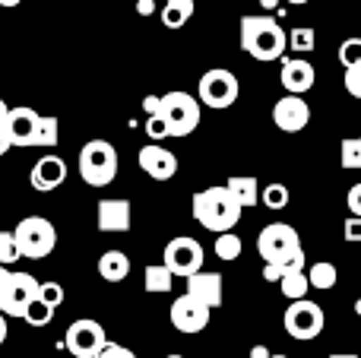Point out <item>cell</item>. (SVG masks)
<instances>
[{
  "instance_id": "bcb514c9",
  "label": "cell",
  "mask_w": 361,
  "mask_h": 358,
  "mask_svg": "<svg viewBox=\"0 0 361 358\" xmlns=\"http://www.w3.org/2000/svg\"><path fill=\"white\" fill-rule=\"evenodd\" d=\"M10 152V140H6V133L0 130V156H6Z\"/></svg>"
},
{
  "instance_id": "277c9868",
  "label": "cell",
  "mask_w": 361,
  "mask_h": 358,
  "mask_svg": "<svg viewBox=\"0 0 361 358\" xmlns=\"http://www.w3.org/2000/svg\"><path fill=\"white\" fill-rule=\"evenodd\" d=\"M121 159L108 140H89L80 149V178L89 187H108L118 178Z\"/></svg>"
},
{
  "instance_id": "4316f807",
  "label": "cell",
  "mask_w": 361,
  "mask_h": 358,
  "mask_svg": "<svg viewBox=\"0 0 361 358\" xmlns=\"http://www.w3.org/2000/svg\"><path fill=\"white\" fill-rule=\"evenodd\" d=\"M288 200H292V194H288V187L286 184H267V187H260V203L267 209H286L288 206Z\"/></svg>"
},
{
  "instance_id": "d590c367",
  "label": "cell",
  "mask_w": 361,
  "mask_h": 358,
  "mask_svg": "<svg viewBox=\"0 0 361 358\" xmlns=\"http://www.w3.org/2000/svg\"><path fill=\"white\" fill-rule=\"evenodd\" d=\"M146 133H149V140H165L169 137V127H165L162 114H149V118H146Z\"/></svg>"
},
{
  "instance_id": "3957f363",
  "label": "cell",
  "mask_w": 361,
  "mask_h": 358,
  "mask_svg": "<svg viewBox=\"0 0 361 358\" xmlns=\"http://www.w3.org/2000/svg\"><path fill=\"white\" fill-rule=\"evenodd\" d=\"M241 48L254 61H282L286 57V29L273 16H241Z\"/></svg>"
},
{
  "instance_id": "f546056e",
  "label": "cell",
  "mask_w": 361,
  "mask_h": 358,
  "mask_svg": "<svg viewBox=\"0 0 361 358\" xmlns=\"http://www.w3.org/2000/svg\"><path fill=\"white\" fill-rule=\"evenodd\" d=\"M23 321L25 323H32V327H48L51 321H54V308H48V304H42L35 298V302L25 308V314H23Z\"/></svg>"
},
{
  "instance_id": "f5cc1de1",
  "label": "cell",
  "mask_w": 361,
  "mask_h": 358,
  "mask_svg": "<svg viewBox=\"0 0 361 358\" xmlns=\"http://www.w3.org/2000/svg\"><path fill=\"white\" fill-rule=\"evenodd\" d=\"M355 314L361 317V298H358V302H355Z\"/></svg>"
},
{
  "instance_id": "5bb4252c",
  "label": "cell",
  "mask_w": 361,
  "mask_h": 358,
  "mask_svg": "<svg viewBox=\"0 0 361 358\" xmlns=\"http://www.w3.org/2000/svg\"><path fill=\"white\" fill-rule=\"evenodd\" d=\"M140 168L152 178V181H171L178 175V156L159 143H149L140 149Z\"/></svg>"
},
{
  "instance_id": "4fadbf2b",
  "label": "cell",
  "mask_w": 361,
  "mask_h": 358,
  "mask_svg": "<svg viewBox=\"0 0 361 358\" xmlns=\"http://www.w3.org/2000/svg\"><path fill=\"white\" fill-rule=\"evenodd\" d=\"M273 121L282 133H301L311 121V108L301 95H282L273 108Z\"/></svg>"
},
{
  "instance_id": "8992f818",
  "label": "cell",
  "mask_w": 361,
  "mask_h": 358,
  "mask_svg": "<svg viewBox=\"0 0 361 358\" xmlns=\"http://www.w3.org/2000/svg\"><path fill=\"white\" fill-rule=\"evenodd\" d=\"M200 101L193 99L190 92H180V89H175V92H165L162 95V121H165V127H169V137H178V140H184V137H190L193 130L200 127Z\"/></svg>"
},
{
  "instance_id": "816d5d0a",
  "label": "cell",
  "mask_w": 361,
  "mask_h": 358,
  "mask_svg": "<svg viewBox=\"0 0 361 358\" xmlns=\"http://www.w3.org/2000/svg\"><path fill=\"white\" fill-rule=\"evenodd\" d=\"M286 4H292V6H301V4H307V0H286Z\"/></svg>"
},
{
  "instance_id": "7a4b0ae2",
  "label": "cell",
  "mask_w": 361,
  "mask_h": 358,
  "mask_svg": "<svg viewBox=\"0 0 361 358\" xmlns=\"http://www.w3.org/2000/svg\"><path fill=\"white\" fill-rule=\"evenodd\" d=\"M190 213L206 232L222 235L231 232L241 219V206L235 203V197L225 190V184H212V187H203L193 194L190 200Z\"/></svg>"
},
{
  "instance_id": "cb8c5ba5",
  "label": "cell",
  "mask_w": 361,
  "mask_h": 358,
  "mask_svg": "<svg viewBox=\"0 0 361 358\" xmlns=\"http://www.w3.org/2000/svg\"><path fill=\"white\" fill-rule=\"evenodd\" d=\"M305 276H307V285H311V289L330 292L333 285H336L339 273H336V264H330V260H320V264H314L311 270L305 273Z\"/></svg>"
},
{
  "instance_id": "b9f144b4",
  "label": "cell",
  "mask_w": 361,
  "mask_h": 358,
  "mask_svg": "<svg viewBox=\"0 0 361 358\" xmlns=\"http://www.w3.org/2000/svg\"><path fill=\"white\" fill-rule=\"evenodd\" d=\"M137 13L140 16H152L156 13V0H137Z\"/></svg>"
},
{
  "instance_id": "e575fe53",
  "label": "cell",
  "mask_w": 361,
  "mask_h": 358,
  "mask_svg": "<svg viewBox=\"0 0 361 358\" xmlns=\"http://www.w3.org/2000/svg\"><path fill=\"white\" fill-rule=\"evenodd\" d=\"M345 92H349L352 99H361V63L345 70Z\"/></svg>"
},
{
  "instance_id": "c3c4849f",
  "label": "cell",
  "mask_w": 361,
  "mask_h": 358,
  "mask_svg": "<svg viewBox=\"0 0 361 358\" xmlns=\"http://www.w3.org/2000/svg\"><path fill=\"white\" fill-rule=\"evenodd\" d=\"M257 4H260L263 10H276V6H279V0H257Z\"/></svg>"
},
{
  "instance_id": "d4e9b609",
  "label": "cell",
  "mask_w": 361,
  "mask_h": 358,
  "mask_svg": "<svg viewBox=\"0 0 361 358\" xmlns=\"http://www.w3.org/2000/svg\"><path fill=\"white\" fill-rule=\"evenodd\" d=\"M57 140H61V127H57V118H51V114L38 118V127H35V137H32V146H42V149H54Z\"/></svg>"
},
{
  "instance_id": "9a60e30c",
  "label": "cell",
  "mask_w": 361,
  "mask_h": 358,
  "mask_svg": "<svg viewBox=\"0 0 361 358\" xmlns=\"http://www.w3.org/2000/svg\"><path fill=\"white\" fill-rule=\"evenodd\" d=\"M187 295L193 298V302H200L203 308H222L225 302V289H222V276L219 273H193V276H187Z\"/></svg>"
},
{
  "instance_id": "ab89813d",
  "label": "cell",
  "mask_w": 361,
  "mask_h": 358,
  "mask_svg": "<svg viewBox=\"0 0 361 358\" xmlns=\"http://www.w3.org/2000/svg\"><path fill=\"white\" fill-rule=\"evenodd\" d=\"M143 108H146V114H159L162 111V95H146Z\"/></svg>"
},
{
  "instance_id": "74e56055",
  "label": "cell",
  "mask_w": 361,
  "mask_h": 358,
  "mask_svg": "<svg viewBox=\"0 0 361 358\" xmlns=\"http://www.w3.org/2000/svg\"><path fill=\"white\" fill-rule=\"evenodd\" d=\"M95 358H137L127 346H121V342H105V349H102Z\"/></svg>"
},
{
  "instance_id": "484cf974",
  "label": "cell",
  "mask_w": 361,
  "mask_h": 358,
  "mask_svg": "<svg viewBox=\"0 0 361 358\" xmlns=\"http://www.w3.org/2000/svg\"><path fill=\"white\" fill-rule=\"evenodd\" d=\"M279 292L288 298V302H301V298H307L311 285H307L305 273H286V276L279 279Z\"/></svg>"
},
{
  "instance_id": "30bf717a",
  "label": "cell",
  "mask_w": 361,
  "mask_h": 358,
  "mask_svg": "<svg viewBox=\"0 0 361 358\" xmlns=\"http://www.w3.org/2000/svg\"><path fill=\"white\" fill-rule=\"evenodd\" d=\"M108 336H105V327L92 317H82V321H73L63 333V346L73 358H95L105 349Z\"/></svg>"
},
{
  "instance_id": "681fc988",
  "label": "cell",
  "mask_w": 361,
  "mask_h": 358,
  "mask_svg": "<svg viewBox=\"0 0 361 358\" xmlns=\"http://www.w3.org/2000/svg\"><path fill=\"white\" fill-rule=\"evenodd\" d=\"M23 4V0H0V6H6V10H10V6H19Z\"/></svg>"
},
{
  "instance_id": "836d02e7",
  "label": "cell",
  "mask_w": 361,
  "mask_h": 358,
  "mask_svg": "<svg viewBox=\"0 0 361 358\" xmlns=\"http://www.w3.org/2000/svg\"><path fill=\"white\" fill-rule=\"evenodd\" d=\"M16 260L19 254H16V245H13V232H0V266H10Z\"/></svg>"
},
{
  "instance_id": "f1b7e54d",
  "label": "cell",
  "mask_w": 361,
  "mask_h": 358,
  "mask_svg": "<svg viewBox=\"0 0 361 358\" xmlns=\"http://www.w3.org/2000/svg\"><path fill=\"white\" fill-rule=\"evenodd\" d=\"M216 257L219 260H238L241 257V238L235 232L216 235Z\"/></svg>"
},
{
  "instance_id": "ba28073f",
  "label": "cell",
  "mask_w": 361,
  "mask_h": 358,
  "mask_svg": "<svg viewBox=\"0 0 361 358\" xmlns=\"http://www.w3.org/2000/svg\"><path fill=\"white\" fill-rule=\"evenodd\" d=\"M282 327H286V333L292 336V340L311 342V340H317V336L324 333L326 314H324V308H320L317 302H307V298H301V302H292L286 308Z\"/></svg>"
},
{
  "instance_id": "7bdbcfd3",
  "label": "cell",
  "mask_w": 361,
  "mask_h": 358,
  "mask_svg": "<svg viewBox=\"0 0 361 358\" xmlns=\"http://www.w3.org/2000/svg\"><path fill=\"white\" fill-rule=\"evenodd\" d=\"M6 283H10V270L0 266V304H4V295H6Z\"/></svg>"
},
{
  "instance_id": "9c48e42d",
  "label": "cell",
  "mask_w": 361,
  "mask_h": 358,
  "mask_svg": "<svg viewBox=\"0 0 361 358\" xmlns=\"http://www.w3.org/2000/svg\"><path fill=\"white\" fill-rule=\"evenodd\" d=\"M203 245H200L197 238H190V235H178V238H171L169 245H165V270L171 273V276H193V273L203 270Z\"/></svg>"
},
{
  "instance_id": "f35d334b",
  "label": "cell",
  "mask_w": 361,
  "mask_h": 358,
  "mask_svg": "<svg viewBox=\"0 0 361 358\" xmlns=\"http://www.w3.org/2000/svg\"><path fill=\"white\" fill-rule=\"evenodd\" d=\"M345 206H349V213L355 216V219H361V184H352V187H349Z\"/></svg>"
},
{
  "instance_id": "ffe728a7",
  "label": "cell",
  "mask_w": 361,
  "mask_h": 358,
  "mask_svg": "<svg viewBox=\"0 0 361 358\" xmlns=\"http://www.w3.org/2000/svg\"><path fill=\"white\" fill-rule=\"evenodd\" d=\"M99 276L105 279V283H124L127 276H130V257H127L124 251H105L99 257Z\"/></svg>"
},
{
  "instance_id": "60d3db41",
  "label": "cell",
  "mask_w": 361,
  "mask_h": 358,
  "mask_svg": "<svg viewBox=\"0 0 361 358\" xmlns=\"http://www.w3.org/2000/svg\"><path fill=\"white\" fill-rule=\"evenodd\" d=\"M282 276H286V273H282L279 266H273V264H263V279H267V283H279Z\"/></svg>"
},
{
  "instance_id": "d6986e66",
  "label": "cell",
  "mask_w": 361,
  "mask_h": 358,
  "mask_svg": "<svg viewBox=\"0 0 361 358\" xmlns=\"http://www.w3.org/2000/svg\"><path fill=\"white\" fill-rule=\"evenodd\" d=\"M38 118L42 114L32 111V108L19 105V108H10V114H6V140H10V146H32V137H35V127H38Z\"/></svg>"
},
{
  "instance_id": "8d00e7d4",
  "label": "cell",
  "mask_w": 361,
  "mask_h": 358,
  "mask_svg": "<svg viewBox=\"0 0 361 358\" xmlns=\"http://www.w3.org/2000/svg\"><path fill=\"white\" fill-rule=\"evenodd\" d=\"M343 238L349 241V245H361V219L352 216V219L343 222Z\"/></svg>"
},
{
  "instance_id": "db71d44e",
  "label": "cell",
  "mask_w": 361,
  "mask_h": 358,
  "mask_svg": "<svg viewBox=\"0 0 361 358\" xmlns=\"http://www.w3.org/2000/svg\"><path fill=\"white\" fill-rule=\"evenodd\" d=\"M165 358H184V355H165Z\"/></svg>"
},
{
  "instance_id": "83f0119b",
  "label": "cell",
  "mask_w": 361,
  "mask_h": 358,
  "mask_svg": "<svg viewBox=\"0 0 361 358\" xmlns=\"http://www.w3.org/2000/svg\"><path fill=\"white\" fill-rule=\"evenodd\" d=\"M314 44H317V35H314V29L311 25H298V29H292V32H286V51L292 48V51H314Z\"/></svg>"
},
{
  "instance_id": "5b68a950",
  "label": "cell",
  "mask_w": 361,
  "mask_h": 358,
  "mask_svg": "<svg viewBox=\"0 0 361 358\" xmlns=\"http://www.w3.org/2000/svg\"><path fill=\"white\" fill-rule=\"evenodd\" d=\"M13 245H16L19 257L44 260L57 245V228L44 216H25L16 228H13Z\"/></svg>"
},
{
  "instance_id": "52a82bcc",
  "label": "cell",
  "mask_w": 361,
  "mask_h": 358,
  "mask_svg": "<svg viewBox=\"0 0 361 358\" xmlns=\"http://www.w3.org/2000/svg\"><path fill=\"white\" fill-rule=\"evenodd\" d=\"M241 95V82L231 70L225 67H212L200 76V86H197V101L206 108H216V111H225L231 108Z\"/></svg>"
},
{
  "instance_id": "7dc6e473",
  "label": "cell",
  "mask_w": 361,
  "mask_h": 358,
  "mask_svg": "<svg viewBox=\"0 0 361 358\" xmlns=\"http://www.w3.org/2000/svg\"><path fill=\"white\" fill-rule=\"evenodd\" d=\"M6 333H10V330H6V317L0 314V346H4V342H6Z\"/></svg>"
},
{
  "instance_id": "ac0fdd59",
  "label": "cell",
  "mask_w": 361,
  "mask_h": 358,
  "mask_svg": "<svg viewBox=\"0 0 361 358\" xmlns=\"http://www.w3.org/2000/svg\"><path fill=\"white\" fill-rule=\"evenodd\" d=\"M29 181L38 194H51V190H57L63 181H67V162H63L61 156H42L35 165H32Z\"/></svg>"
},
{
  "instance_id": "603a6c76",
  "label": "cell",
  "mask_w": 361,
  "mask_h": 358,
  "mask_svg": "<svg viewBox=\"0 0 361 358\" xmlns=\"http://www.w3.org/2000/svg\"><path fill=\"white\" fill-rule=\"evenodd\" d=\"M143 285L149 295H169L171 285H175V276H171L162 264H149L143 270Z\"/></svg>"
},
{
  "instance_id": "2e32d148",
  "label": "cell",
  "mask_w": 361,
  "mask_h": 358,
  "mask_svg": "<svg viewBox=\"0 0 361 358\" xmlns=\"http://www.w3.org/2000/svg\"><path fill=\"white\" fill-rule=\"evenodd\" d=\"M282 86H286V95H305L314 89V67L305 61V57H282V73H279Z\"/></svg>"
},
{
  "instance_id": "ee69618b",
  "label": "cell",
  "mask_w": 361,
  "mask_h": 358,
  "mask_svg": "<svg viewBox=\"0 0 361 358\" xmlns=\"http://www.w3.org/2000/svg\"><path fill=\"white\" fill-rule=\"evenodd\" d=\"M6 114H10V105H6V101L0 99V130L6 127Z\"/></svg>"
},
{
  "instance_id": "44dd1931",
  "label": "cell",
  "mask_w": 361,
  "mask_h": 358,
  "mask_svg": "<svg viewBox=\"0 0 361 358\" xmlns=\"http://www.w3.org/2000/svg\"><path fill=\"white\" fill-rule=\"evenodd\" d=\"M225 190H228L231 197H235L238 206H257L260 203V184H257V178H228L225 181Z\"/></svg>"
},
{
  "instance_id": "f6af8a7d",
  "label": "cell",
  "mask_w": 361,
  "mask_h": 358,
  "mask_svg": "<svg viewBox=\"0 0 361 358\" xmlns=\"http://www.w3.org/2000/svg\"><path fill=\"white\" fill-rule=\"evenodd\" d=\"M250 358H269V349L267 346H254L250 349Z\"/></svg>"
},
{
  "instance_id": "d6a6232c",
  "label": "cell",
  "mask_w": 361,
  "mask_h": 358,
  "mask_svg": "<svg viewBox=\"0 0 361 358\" xmlns=\"http://www.w3.org/2000/svg\"><path fill=\"white\" fill-rule=\"evenodd\" d=\"M38 302L57 311V304H63V285H57V283H38Z\"/></svg>"
},
{
  "instance_id": "f907efd6",
  "label": "cell",
  "mask_w": 361,
  "mask_h": 358,
  "mask_svg": "<svg viewBox=\"0 0 361 358\" xmlns=\"http://www.w3.org/2000/svg\"><path fill=\"white\" fill-rule=\"evenodd\" d=\"M330 358H358V355H349V352H339V355H330Z\"/></svg>"
},
{
  "instance_id": "7402d4cb",
  "label": "cell",
  "mask_w": 361,
  "mask_h": 358,
  "mask_svg": "<svg viewBox=\"0 0 361 358\" xmlns=\"http://www.w3.org/2000/svg\"><path fill=\"white\" fill-rule=\"evenodd\" d=\"M193 16V0H165L162 25L165 29H184Z\"/></svg>"
},
{
  "instance_id": "e0dca14e",
  "label": "cell",
  "mask_w": 361,
  "mask_h": 358,
  "mask_svg": "<svg viewBox=\"0 0 361 358\" xmlns=\"http://www.w3.org/2000/svg\"><path fill=\"white\" fill-rule=\"evenodd\" d=\"M130 219H133V209H130V200L124 197H114V200H99V232H108V235H121V232H130Z\"/></svg>"
},
{
  "instance_id": "7c38bea8",
  "label": "cell",
  "mask_w": 361,
  "mask_h": 358,
  "mask_svg": "<svg viewBox=\"0 0 361 358\" xmlns=\"http://www.w3.org/2000/svg\"><path fill=\"white\" fill-rule=\"evenodd\" d=\"M206 323H209V308H203L200 302H193L190 295H180L171 302V327L178 330V333H200V330H206Z\"/></svg>"
},
{
  "instance_id": "1f68e13d",
  "label": "cell",
  "mask_w": 361,
  "mask_h": 358,
  "mask_svg": "<svg viewBox=\"0 0 361 358\" xmlns=\"http://www.w3.org/2000/svg\"><path fill=\"white\" fill-rule=\"evenodd\" d=\"M339 63H343L345 70L361 63V38H345V42L339 44Z\"/></svg>"
},
{
  "instance_id": "4dcf8cb0",
  "label": "cell",
  "mask_w": 361,
  "mask_h": 358,
  "mask_svg": "<svg viewBox=\"0 0 361 358\" xmlns=\"http://www.w3.org/2000/svg\"><path fill=\"white\" fill-rule=\"evenodd\" d=\"M343 168L361 171V137H345L343 140Z\"/></svg>"
},
{
  "instance_id": "11a10c76",
  "label": "cell",
  "mask_w": 361,
  "mask_h": 358,
  "mask_svg": "<svg viewBox=\"0 0 361 358\" xmlns=\"http://www.w3.org/2000/svg\"><path fill=\"white\" fill-rule=\"evenodd\" d=\"M269 358H288V355H269Z\"/></svg>"
},
{
  "instance_id": "8fae6325",
  "label": "cell",
  "mask_w": 361,
  "mask_h": 358,
  "mask_svg": "<svg viewBox=\"0 0 361 358\" xmlns=\"http://www.w3.org/2000/svg\"><path fill=\"white\" fill-rule=\"evenodd\" d=\"M35 298H38V279L32 276V273H10L0 314L4 317H23L25 308H29Z\"/></svg>"
},
{
  "instance_id": "6da1fadb",
  "label": "cell",
  "mask_w": 361,
  "mask_h": 358,
  "mask_svg": "<svg viewBox=\"0 0 361 358\" xmlns=\"http://www.w3.org/2000/svg\"><path fill=\"white\" fill-rule=\"evenodd\" d=\"M257 254L263 264L279 266L282 273H305V247H301V235L288 222H273L257 235Z\"/></svg>"
}]
</instances>
